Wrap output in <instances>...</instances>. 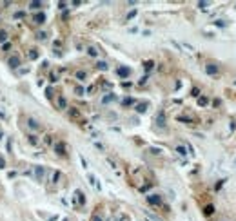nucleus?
<instances>
[{
  "label": "nucleus",
  "mask_w": 236,
  "mask_h": 221,
  "mask_svg": "<svg viewBox=\"0 0 236 221\" xmlns=\"http://www.w3.org/2000/svg\"><path fill=\"white\" fill-rule=\"evenodd\" d=\"M49 78H51V82H56V80H58V76H56V73H51V76H49Z\"/></svg>",
  "instance_id": "nucleus-32"
},
{
  "label": "nucleus",
  "mask_w": 236,
  "mask_h": 221,
  "mask_svg": "<svg viewBox=\"0 0 236 221\" xmlns=\"http://www.w3.org/2000/svg\"><path fill=\"white\" fill-rule=\"evenodd\" d=\"M6 40H8V31L0 29V42H4V44H6Z\"/></svg>",
  "instance_id": "nucleus-19"
},
{
  "label": "nucleus",
  "mask_w": 236,
  "mask_h": 221,
  "mask_svg": "<svg viewBox=\"0 0 236 221\" xmlns=\"http://www.w3.org/2000/svg\"><path fill=\"white\" fill-rule=\"evenodd\" d=\"M28 127H29L31 131H38L40 129V123L36 122L35 118H28Z\"/></svg>",
  "instance_id": "nucleus-5"
},
{
  "label": "nucleus",
  "mask_w": 236,
  "mask_h": 221,
  "mask_svg": "<svg viewBox=\"0 0 236 221\" xmlns=\"http://www.w3.org/2000/svg\"><path fill=\"white\" fill-rule=\"evenodd\" d=\"M153 65H154L153 62H145V69H147V71H151V69H153Z\"/></svg>",
  "instance_id": "nucleus-30"
},
{
  "label": "nucleus",
  "mask_w": 236,
  "mask_h": 221,
  "mask_svg": "<svg viewBox=\"0 0 236 221\" xmlns=\"http://www.w3.org/2000/svg\"><path fill=\"white\" fill-rule=\"evenodd\" d=\"M2 136H4V132H2V131H0V140H2Z\"/></svg>",
  "instance_id": "nucleus-38"
},
{
  "label": "nucleus",
  "mask_w": 236,
  "mask_h": 221,
  "mask_svg": "<svg viewBox=\"0 0 236 221\" xmlns=\"http://www.w3.org/2000/svg\"><path fill=\"white\" fill-rule=\"evenodd\" d=\"M29 58H31V60L38 58V51H35V49H29Z\"/></svg>",
  "instance_id": "nucleus-24"
},
{
  "label": "nucleus",
  "mask_w": 236,
  "mask_h": 221,
  "mask_svg": "<svg viewBox=\"0 0 236 221\" xmlns=\"http://www.w3.org/2000/svg\"><path fill=\"white\" fill-rule=\"evenodd\" d=\"M234 85H236V82H234Z\"/></svg>",
  "instance_id": "nucleus-39"
},
{
  "label": "nucleus",
  "mask_w": 236,
  "mask_h": 221,
  "mask_svg": "<svg viewBox=\"0 0 236 221\" xmlns=\"http://www.w3.org/2000/svg\"><path fill=\"white\" fill-rule=\"evenodd\" d=\"M156 123H158V127H164L165 125V112L164 111H160L158 114H156Z\"/></svg>",
  "instance_id": "nucleus-7"
},
{
  "label": "nucleus",
  "mask_w": 236,
  "mask_h": 221,
  "mask_svg": "<svg viewBox=\"0 0 236 221\" xmlns=\"http://www.w3.org/2000/svg\"><path fill=\"white\" fill-rule=\"evenodd\" d=\"M15 18H24V13H22V11H18V13H15Z\"/></svg>",
  "instance_id": "nucleus-35"
},
{
  "label": "nucleus",
  "mask_w": 236,
  "mask_h": 221,
  "mask_svg": "<svg viewBox=\"0 0 236 221\" xmlns=\"http://www.w3.org/2000/svg\"><path fill=\"white\" fill-rule=\"evenodd\" d=\"M75 201H76V205H85V196H84L82 190L75 192Z\"/></svg>",
  "instance_id": "nucleus-4"
},
{
  "label": "nucleus",
  "mask_w": 236,
  "mask_h": 221,
  "mask_svg": "<svg viewBox=\"0 0 236 221\" xmlns=\"http://www.w3.org/2000/svg\"><path fill=\"white\" fill-rule=\"evenodd\" d=\"M55 152L58 154V156H65V143L64 142L55 143Z\"/></svg>",
  "instance_id": "nucleus-2"
},
{
  "label": "nucleus",
  "mask_w": 236,
  "mask_h": 221,
  "mask_svg": "<svg viewBox=\"0 0 236 221\" xmlns=\"http://www.w3.org/2000/svg\"><path fill=\"white\" fill-rule=\"evenodd\" d=\"M96 67H98L100 71H107V64H105V62H98Z\"/></svg>",
  "instance_id": "nucleus-25"
},
{
  "label": "nucleus",
  "mask_w": 236,
  "mask_h": 221,
  "mask_svg": "<svg viewBox=\"0 0 236 221\" xmlns=\"http://www.w3.org/2000/svg\"><path fill=\"white\" fill-rule=\"evenodd\" d=\"M11 47H13V44H11V42H6V44H2V51H4V53H8Z\"/></svg>",
  "instance_id": "nucleus-22"
},
{
  "label": "nucleus",
  "mask_w": 236,
  "mask_h": 221,
  "mask_svg": "<svg viewBox=\"0 0 236 221\" xmlns=\"http://www.w3.org/2000/svg\"><path fill=\"white\" fill-rule=\"evenodd\" d=\"M56 105H58V109H65V107H67V100H65V96H58L56 98Z\"/></svg>",
  "instance_id": "nucleus-9"
},
{
  "label": "nucleus",
  "mask_w": 236,
  "mask_h": 221,
  "mask_svg": "<svg viewBox=\"0 0 236 221\" xmlns=\"http://www.w3.org/2000/svg\"><path fill=\"white\" fill-rule=\"evenodd\" d=\"M198 5H200V9H207V5H209V4H207V2H200Z\"/></svg>",
  "instance_id": "nucleus-33"
},
{
  "label": "nucleus",
  "mask_w": 236,
  "mask_h": 221,
  "mask_svg": "<svg viewBox=\"0 0 236 221\" xmlns=\"http://www.w3.org/2000/svg\"><path fill=\"white\" fill-rule=\"evenodd\" d=\"M118 75L122 76V78H127V76L131 75V69L129 67H118Z\"/></svg>",
  "instance_id": "nucleus-12"
},
{
  "label": "nucleus",
  "mask_w": 236,
  "mask_h": 221,
  "mask_svg": "<svg viewBox=\"0 0 236 221\" xmlns=\"http://www.w3.org/2000/svg\"><path fill=\"white\" fill-rule=\"evenodd\" d=\"M136 111H138V112H145V111H147V102L138 103V105H136Z\"/></svg>",
  "instance_id": "nucleus-18"
},
{
  "label": "nucleus",
  "mask_w": 236,
  "mask_h": 221,
  "mask_svg": "<svg viewBox=\"0 0 236 221\" xmlns=\"http://www.w3.org/2000/svg\"><path fill=\"white\" fill-rule=\"evenodd\" d=\"M45 143H53V138L51 136H45Z\"/></svg>",
  "instance_id": "nucleus-37"
},
{
  "label": "nucleus",
  "mask_w": 236,
  "mask_h": 221,
  "mask_svg": "<svg viewBox=\"0 0 236 221\" xmlns=\"http://www.w3.org/2000/svg\"><path fill=\"white\" fill-rule=\"evenodd\" d=\"M45 92H47V96H49V98H51V96H53V89H51V87H49V89H47V91H45Z\"/></svg>",
  "instance_id": "nucleus-36"
},
{
  "label": "nucleus",
  "mask_w": 236,
  "mask_h": 221,
  "mask_svg": "<svg viewBox=\"0 0 236 221\" xmlns=\"http://www.w3.org/2000/svg\"><path fill=\"white\" fill-rule=\"evenodd\" d=\"M113 100H114V94H107V96L102 98V103H109V102H113Z\"/></svg>",
  "instance_id": "nucleus-20"
},
{
  "label": "nucleus",
  "mask_w": 236,
  "mask_h": 221,
  "mask_svg": "<svg viewBox=\"0 0 236 221\" xmlns=\"http://www.w3.org/2000/svg\"><path fill=\"white\" fill-rule=\"evenodd\" d=\"M69 116L75 118V120H80V112L75 109V107H71V109H69Z\"/></svg>",
  "instance_id": "nucleus-16"
},
{
  "label": "nucleus",
  "mask_w": 236,
  "mask_h": 221,
  "mask_svg": "<svg viewBox=\"0 0 236 221\" xmlns=\"http://www.w3.org/2000/svg\"><path fill=\"white\" fill-rule=\"evenodd\" d=\"M36 36H38L40 40H45V36H47V35H45L44 31H40V33H36Z\"/></svg>",
  "instance_id": "nucleus-29"
},
{
  "label": "nucleus",
  "mask_w": 236,
  "mask_h": 221,
  "mask_svg": "<svg viewBox=\"0 0 236 221\" xmlns=\"http://www.w3.org/2000/svg\"><path fill=\"white\" fill-rule=\"evenodd\" d=\"M176 120H178V122H185V123H194V118L193 116H187V114H180Z\"/></svg>",
  "instance_id": "nucleus-10"
},
{
  "label": "nucleus",
  "mask_w": 236,
  "mask_h": 221,
  "mask_svg": "<svg viewBox=\"0 0 236 221\" xmlns=\"http://www.w3.org/2000/svg\"><path fill=\"white\" fill-rule=\"evenodd\" d=\"M204 212H205V216H211V214L214 212V207H213V205H207V207H205V210H204Z\"/></svg>",
  "instance_id": "nucleus-21"
},
{
  "label": "nucleus",
  "mask_w": 236,
  "mask_h": 221,
  "mask_svg": "<svg viewBox=\"0 0 236 221\" xmlns=\"http://www.w3.org/2000/svg\"><path fill=\"white\" fill-rule=\"evenodd\" d=\"M8 65H9L11 69H17L18 65H20V58H18V56H15V55L9 56V58H8Z\"/></svg>",
  "instance_id": "nucleus-1"
},
{
  "label": "nucleus",
  "mask_w": 236,
  "mask_h": 221,
  "mask_svg": "<svg viewBox=\"0 0 236 221\" xmlns=\"http://www.w3.org/2000/svg\"><path fill=\"white\" fill-rule=\"evenodd\" d=\"M198 103H200V105H207V103H209V100H207L205 96H200V98H198Z\"/></svg>",
  "instance_id": "nucleus-26"
},
{
  "label": "nucleus",
  "mask_w": 236,
  "mask_h": 221,
  "mask_svg": "<svg viewBox=\"0 0 236 221\" xmlns=\"http://www.w3.org/2000/svg\"><path fill=\"white\" fill-rule=\"evenodd\" d=\"M33 20H35V24L42 25V24L45 22V15H44V13H38V15H35V18H33Z\"/></svg>",
  "instance_id": "nucleus-11"
},
{
  "label": "nucleus",
  "mask_w": 236,
  "mask_h": 221,
  "mask_svg": "<svg viewBox=\"0 0 236 221\" xmlns=\"http://www.w3.org/2000/svg\"><path fill=\"white\" fill-rule=\"evenodd\" d=\"M75 92H76V96H82V94H84V89H82V87H76Z\"/></svg>",
  "instance_id": "nucleus-28"
},
{
  "label": "nucleus",
  "mask_w": 236,
  "mask_h": 221,
  "mask_svg": "<svg viewBox=\"0 0 236 221\" xmlns=\"http://www.w3.org/2000/svg\"><path fill=\"white\" fill-rule=\"evenodd\" d=\"M122 103H124V105H133V103H134V100H133V98H125Z\"/></svg>",
  "instance_id": "nucleus-27"
},
{
  "label": "nucleus",
  "mask_w": 236,
  "mask_h": 221,
  "mask_svg": "<svg viewBox=\"0 0 236 221\" xmlns=\"http://www.w3.org/2000/svg\"><path fill=\"white\" fill-rule=\"evenodd\" d=\"M91 221H104V219H102V218H100V216H98V214H94V216L91 218Z\"/></svg>",
  "instance_id": "nucleus-31"
},
{
  "label": "nucleus",
  "mask_w": 236,
  "mask_h": 221,
  "mask_svg": "<svg viewBox=\"0 0 236 221\" xmlns=\"http://www.w3.org/2000/svg\"><path fill=\"white\" fill-rule=\"evenodd\" d=\"M205 71H207V75H218V67H216V65H214V64H207L205 65Z\"/></svg>",
  "instance_id": "nucleus-8"
},
{
  "label": "nucleus",
  "mask_w": 236,
  "mask_h": 221,
  "mask_svg": "<svg viewBox=\"0 0 236 221\" xmlns=\"http://www.w3.org/2000/svg\"><path fill=\"white\" fill-rule=\"evenodd\" d=\"M4 167H6V159L0 156V169H4Z\"/></svg>",
  "instance_id": "nucleus-34"
},
{
  "label": "nucleus",
  "mask_w": 236,
  "mask_h": 221,
  "mask_svg": "<svg viewBox=\"0 0 236 221\" xmlns=\"http://www.w3.org/2000/svg\"><path fill=\"white\" fill-rule=\"evenodd\" d=\"M75 76H76V80L84 82V80L87 78V73H85V71H76V75H75Z\"/></svg>",
  "instance_id": "nucleus-15"
},
{
  "label": "nucleus",
  "mask_w": 236,
  "mask_h": 221,
  "mask_svg": "<svg viewBox=\"0 0 236 221\" xmlns=\"http://www.w3.org/2000/svg\"><path fill=\"white\" fill-rule=\"evenodd\" d=\"M176 152L180 154V156H187V147H184V145H176Z\"/></svg>",
  "instance_id": "nucleus-14"
},
{
  "label": "nucleus",
  "mask_w": 236,
  "mask_h": 221,
  "mask_svg": "<svg viewBox=\"0 0 236 221\" xmlns=\"http://www.w3.org/2000/svg\"><path fill=\"white\" fill-rule=\"evenodd\" d=\"M29 8H31V9H40V8H42V2H31Z\"/></svg>",
  "instance_id": "nucleus-23"
},
{
  "label": "nucleus",
  "mask_w": 236,
  "mask_h": 221,
  "mask_svg": "<svg viewBox=\"0 0 236 221\" xmlns=\"http://www.w3.org/2000/svg\"><path fill=\"white\" fill-rule=\"evenodd\" d=\"M28 140H29V143H31V145H38V143H40V138H38L36 134H29V136H28Z\"/></svg>",
  "instance_id": "nucleus-13"
},
{
  "label": "nucleus",
  "mask_w": 236,
  "mask_h": 221,
  "mask_svg": "<svg viewBox=\"0 0 236 221\" xmlns=\"http://www.w3.org/2000/svg\"><path fill=\"white\" fill-rule=\"evenodd\" d=\"M87 55H89V56H98V49L91 45V47H87Z\"/></svg>",
  "instance_id": "nucleus-17"
},
{
  "label": "nucleus",
  "mask_w": 236,
  "mask_h": 221,
  "mask_svg": "<svg viewBox=\"0 0 236 221\" xmlns=\"http://www.w3.org/2000/svg\"><path fill=\"white\" fill-rule=\"evenodd\" d=\"M44 174H45L44 167H35V178L38 179V181H42V179H44Z\"/></svg>",
  "instance_id": "nucleus-6"
},
{
  "label": "nucleus",
  "mask_w": 236,
  "mask_h": 221,
  "mask_svg": "<svg viewBox=\"0 0 236 221\" xmlns=\"http://www.w3.org/2000/svg\"><path fill=\"white\" fill-rule=\"evenodd\" d=\"M147 203L149 205H160L162 203V198L158 194H151V196H147Z\"/></svg>",
  "instance_id": "nucleus-3"
}]
</instances>
